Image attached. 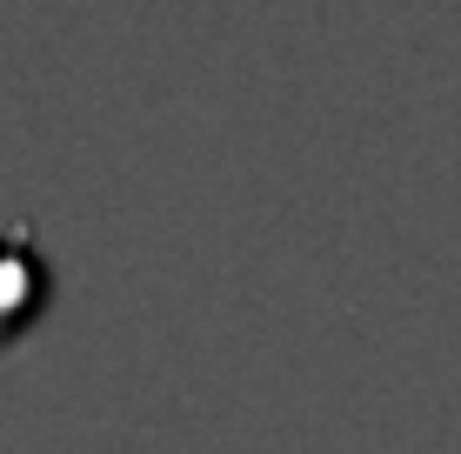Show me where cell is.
Here are the masks:
<instances>
[{"label":"cell","instance_id":"6da1fadb","mask_svg":"<svg viewBox=\"0 0 461 454\" xmlns=\"http://www.w3.org/2000/svg\"><path fill=\"white\" fill-rule=\"evenodd\" d=\"M47 294H54V274H47V261L34 247V221L0 227V348H14L41 321Z\"/></svg>","mask_w":461,"mask_h":454}]
</instances>
